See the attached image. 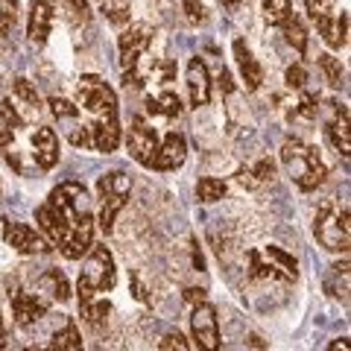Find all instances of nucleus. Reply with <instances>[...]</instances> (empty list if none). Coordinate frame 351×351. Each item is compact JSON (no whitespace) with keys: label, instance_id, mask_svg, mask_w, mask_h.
Listing matches in <instances>:
<instances>
[{"label":"nucleus","instance_id":"9d476101","mask_svg":"<svg viewBox=\"0 0 351 351\" xmlns=\"http://www.w3.org/2000/svg\"><path fill=\"white\" fill-rule=\"evenodd\" d=\"M149 41H152V27H147V24L129 27L123 36H120V41H117V47H120V68H123V71L135 68V64L149 53Z\"/></svg>","mask_w":351,"mask_h":351},{"label":"nucleus","instance_id":"ddd939ff","mask_svg":"<svg viewBox=\"0 0 351 351\" xmlns=\"http://www.w3.org/2000/svg\"><path fill=\"white\" fill-rule=\"evenodd\" d=\"M184 156H188V141H184L182 132H167L164 141L158 144L156 161H152V170H176L184 164Z\"/></svg>","mask_w":351,"mask_h":351},{"label":"nucleus","instance_id":"cd10ccee","mask_svg":"<svg viewBox=\"0 0 351 351\" xmlns=\"http://www.w3.org/2000/svg\"><path fill=\"white\" fill-rule=\"evenodd\" d=\"M196 196H199L202 202H219L226 196V182L223 179H214V176H205V179L196 182Z\"/></svg>","mask_w":351,"mask_h":351},{"label":"nucleus","instance_id":"2eb2a0df","mask_svg":"<svg viewBox=\"0 0 351 351\" xmlns=\"http://www.w3.org/2000/svg\"><path fill=\"white\" fill-rule=\"evenodd\" d=\"M32 156H36V164L41 170H50L59 164V138L56 132L47 126H38L32 132Z\"/></svg>","mask_w":351,"mask_h":351},{"label":"nucleus","instance_id":"f8f14e48","mask_svg":"<svg viewBox=\"0 0 351 351\" xmlns=\"http://www.w3.org/2000/svg\"><path fill=\"white\" fill-rule=\"evenodd\" d=\"M9 302H12V313H15L18 328H29L32 322H38L50 307V302L41 299L38 293H21V290L9 293Z\"/></svg>","mask_w":351,"mask_h":351},{"label":"nucleus","instance_id":"4be33fe9","mask_svg":"<svg viewBox=\"0 0 351 351\" xmlns=\"http://www.w3.org/2000/svg\"><path fill=\"white\" fill-rule=\"evenodd\" d=\"M24 126V120L15 112L12 100H0V149H6L15 138V129Z\"/></svg>","mask_w":351,"mask_h":351},{"label":"nucleus","instance_id":"473e14b6","mask_svg":"<svg viewBox=\"0 0 351 351\" xmlns=\"http://www.w3.org/2000/svg\"><path fill=\"white\" fill-rule=\"evenodd\" d=\"M18 21V0H0V36H9Z\"/></svg>","mask_w":351,"mask_h":351},{"label":"nucleus","instance_id":"bb28decb","mask_svg":"<svg viewBox=\"0 0 351 351\" xmlns=\"http://www.w3.org/2000/svg\"><path fill=\"white\" fill-rule=\"evenodd\" d=\"M290 15H293L290 0H263V21H267V24L281 27Z\"/></svg>","mask_w":351,"mask_h":351},{"label":"nucleus","instance_id":"20e7f679","mask_svg":"<svg viewBox=\"0 0 351 351\" xmlns=\"http://www.w3.org/2000/svg\"><path fill=\"white\" fill-rule=\"evenodd\" d=\"M348 205H337L334 199H328L316 211L313 234L328 252H348L351 243V223H348Z\"/></svg>","mask_w":351,"mask_h":351},{"label":"nucleus","instance_id":"a211bd4d","mask_svg":"<svg viewBox=\"0 0 351 351\" xmlns=\"http://www.w3.org/2000/svg\"><path fill=\"white\" fill-rule=\"evenodd\" d=\"M234 59H237V68H240V76H243V82L249 91H258L261 82H263V68L258 64V59L252 56V50L246 47L243 38L234 41Z\"/></svg>","mask_w":351,"mask_h":351},{"label":"nucleus","instance_id":"c9c22d12","mask_svg":"<svg viewBox=\"0 0 351 351\" xmlns=\"http://www.w3.org/2000/svg\"><path fill=\"white\" fill-rule=\"evenodd\" d=\"M50 112L59 120H76L80 117V106H73L71 100H62V97H50Z\"/></svg>","mask_w":351,"mask_h":351},{"label":"nucleus","instance_id":"0eeeda50","mask_svg":"<svg viewBox=\"0 0 351 351\" xmlns=\"http://www.w3.org/2000/svg\"><path fill=\"white\" fill-rule=\"evenodd\" d=\"M76 284H85L91 287L94 293H106V290H114L117 284V269H114V258L106 246H91V255L82 263V272H80V281Z\"/></svg>","mask_w":351,"mask_h":351},{"label":"nucleus","instance_id":"6e6552de","mask_svg":"<svg viewBox=\"0 0 351 351\" xmlns=\"http://www.w3.org/2000/svg\"><path fill=\"white\" fill-rule=\"evenodd\" d=\"M191 334L193 343L199 351H219V322H217V311L208 302L193 304L191 313Z\"/></svg>","mask_w":351,"mask_h":351},{"label":"nucleus","instance_id":"a19ab883","mask_svg":"<svg viewBox=\"0 0 351 351\" xmlns=\"http://www.w3.org/2000/svg\"><path fill=\"white\" fill-rule=\"evenodd\" d=\"M184 299H188L191 304H202V302H205V290L191 287V290H184Z\"/></svg>","mask_w":351,"mask_h":351},{"label":"nucleus","instance_id":"79ce46f5","mask_svg":"<svg viewBox=\"0 0 351 351\" xmlns=\"http://www.w3.org/2000/svg\"><path fill=\"white\" fill-rule=\"evenodd\" d=\"M219 85H223V91H226V94H232V73H228L226 68L219 71Z\"/></svg>","mask_w":351,"mask_h":351},{"label":"nucleus","instance_id":"dca6fc26","mask_svg":"<svg viewBox=\"0 0 351 351\" xmlns=\"http://www.w3.org/2000/svg\"><path fill=\"white\" fill-rule=\"evenodd\" d=\"M188 97L193 108L208 106V100H211V76H208V68L202 59L188 62Z\"/></svg>","mask_w":351,"mask_h":351},{"label":"nucleus","instance_id":"72a5a7b5","mask_svg":"<svg viewBox=\"0 0 351 351\" xmlns=\"http://www.w3.org/2000/svg\"><path fill=\"white\" fill-rule=\"evenodd\" d=\"M316 114H319V100H316L313 94H304L302 100H299V106L290 112L293 120H313Z\"/></svg>","mask_w":351,"mask_h":351},{"label":"nucleus","instance_id":"5701e85b","mask_svg":"<svg viewBox=\"0 0 351 351\" xmlns=\"http://www.w3.org/2000/svg\"><path fill=\"white\" fill-rule=\"evenodd\" d=\"M47 351H82V337L73 319H64V325L53 334Z\"/></svg>","mask_w":351,"mask_h":351},{"label":"nucleus","instance_id":"b1692460","mask_svg":"<svg viewBox=\"0 0 351 351\" xmlns=\"http://www.w3.org/2000/svg\"><path fill=\"white\" fill-rule=\"evenodd\" d=\"M38 284L53 302H68L71 299V284H68V278H64L62 269H47Z\"/></svg>","mask_w":351,"mask_h":351},{"label":"nucleus","instance_id":"4468645a","mask_svg":"<svg viewBox=\"0 0 351 351\" xmlns=\"http://www.w3.org/2000/svg\"><path fill=\"white\" fill-rule=\"evenodd\" d=\"M76 299H80V313L88 325L91 328L106 325L108 313H112V304L106 299H100V293H94L91 287H85V284H76Z\"/></svg>","mask_w":351,"mask_h":351},{"label":"nucleus","instance_id":"2f4dec72","mask_svg":"<svg viewBox=\"0 0 351 351\" xmlns=\"http://www.w3.org/2000/svg\"><path fill=\"white\" fill-rule=\"evenodd\" d=\"M319 68H322V73H325L328 85H334V88L343 85V80H346V71H343V64H339L334 56H319Z\"/></svg>","mask_w":351,"mask_h":351},{"label":"nucleus","instance_id":"c85d7f7f","mask_svg":"<svg viewBox=\"0 0 351 351\" xmlns=\"http://www.w3.org/2000/svg\"><path fill=\"white\" fill-rule=\"evenodd\" d=\"M129 6H132V0H100L103 15L112 21V24H117V27L129 21Z\"/></svg>","mask_w":351,"mask_h":351},{"label":"nucleus","instance_id":"f704fd0d","mask_svg":"<svg viewBox=\"0 0 351 351\" xmlns=\"http://www.w3.org/2000/svg\"><path fill=\"white\" fill-rule=\"evenodd\" d=\"M64 9H68V18L73 24H88L91 21V6H88V0H62Z\"/></svg>","mask_w":351,"mask_h":351},{"label":"nucleus","instance_id":"4c0bfd02","mask_svg":"<svg viewBox=\"0 0 351 351\" xmlns=\"http://www.w3.org/2000/svg\"><path fill=\"white\" fill-rule=\"evenodd\" d=\"M304 82H307V71L302 68L299 62L290 64V68H287V85L290 88H304Z\"/></svg>","mask_w":351,"mask_h":351},{"label":"nucleus","instance_id":"39448f33","mask_svg":"<svg viewBox=\"0 0 351 351\" xmlns=\"http://www.w3.org/2000/svg\"><path fill=\"white\" fill-rule=\"evenodd\" d=\"M249 278L252 281H295L299 276V263L293 255H287L278 246L252 249L249 255Z\"/></svg>","mask_w":351,"mask_h":351},{"label":"nucleus","instance_id":"aec40b11","mask_svg":"<svg viewBox=\"0 0 351 351\" xmlns=\"http://www.w3.org/2000/svg\"><path fill=\"white\" fill-rule=\"evenodd\" d=\"M316 29H319V36L325 38L328 47H334V50H343L346 44H348V15L346 12H337L334 18H328V21H319L316 24Z\"/></svg>","mask_w":351,"mask_h":351},{"label":"nucleus","instance_id":"c756f323","mask_svg":"<svg viewBox=\"0 0 351 351\" xmlns=\"http://www.w3.org/2000/svg\"><path fill=\"white\" fill-rule=\"evenodd\" d=\"M304 6H307V12H311L313 24L337 15V0H304Z\"/></svg>","mask_w":351,"mask_h":351},{"label":"nucleus","instance_id":"a878e982","mask_svg":"<svg viewBox=\"0 0 351 351\" xmlns=\"http://www.w3.org/2000/svg\"><path fill=\"white\" fill-rule=\"evenodd\" d=\"M281 32H284V38H287L293 47H295V53H299V56H304V53H307V29H304L302 21L295 18V15H290V18L281 24Z\"/></svg>","mask_w":351,"mask_h":351},{"label":"nucleus","instance_id":"f257e3e1","mask_svg":"<svg viewBox=\"0 0 351 351\" xmlns=\"http://www.w3.org/2000/svg\"><path fill=\"white\" fill-rule=\"evenodd\" d=\"M91 217V199H88V191L80 182H62L59 188L50 191L47 202L36 211L41 234L53 246H62V240Z\"/></svg>","mask_w":351,"mask_h":351},{"label":"nucleus","instance_id":"423d86ee","mask_svg":"<svg viewBox=\"0 0 351 351\" xmlns=\"http://www.w3.org/2000/svg\"><path fill=\"white\" fill-rule=\"evenodd\" d=\"M129 191H132V179L123 170H112L100 176V182H97V193H100V217L97 219H100V228L106 234L114 228L117 214L126 208Z\"/></svg>","mask_w":351,"mask_h":351},{"label":"nucleus","instance_id":"c03bdc74","mask_svg":"<svg viewBox=\"0 0 351 351\" xmlns=\"http://www.w3.org/2000/svg\"><path fill=\"white\" fill-rule=\"evenodd\" d=\"M0 348H6V328H3V319H0Z\"/></svg>","mask_w":351,"mask_h":351},{"label":"nucleus","instance_id":"7ed1b4c3","mask_svg":"<svg viewBox=\"0 0 351 351\" xmlns=\"http://www.w3.org/2000/svg\"><path fill=\"white\" fill-rule=\"evenodd\" d=\"M281 161H284V167L290 170L293 176V182L299 184L302 191H316L319 184L325 182V164L319 158V152H316L313 147H307L304 141H284V147H281Z\"/></svg>","mask_w":351,"mask_h":351},{"label":"nucleus","instance_id":"ea45409f","mask_svg":"<svg viewBox=\"0 0 351 351\" xmlns=\"http://www.w3.org/2000/svg\"><path fill=\"white\" fill-rule=\"evenodd\" d=\"M132 290H135V299L138 302H147V290H144V284H141V278L132 272Z\"/></svg>","mask_w":351,"mask_h":351},{"label":"nucleus","instance_id":"37998d69","mask_svg":"<svg viewBox=\"0 0 351 351\" xmlns=\"http://www.w3.org/2000/svg\"><path fill=\"white\" fill-rule=\"evenodd\" d=\"M328 351H351V346H348V339L343 337V339H334V343L328 346Z\"/></svg>","mask_w":351,"mask_h":351},{"label":"nucleus","instance_id":"f3484780","mask_svg":"<svg viewBox=\"0 0 351 351\" xmlns=\"http://www.w3.org/2000/svg\"><path fill=\"white\" fill-rule=\"evenodd\" d=\"M53 27V3L50 0H32L29 6V24H27V36L32 44H44L50 36Z\"/></svg>","mask_w":351,"mask_h":351},{"label":"nucleus","instance_id":"a18cd8bd","mask_svg":"<svg viewBox=\"0 0 351 351\" xmlns=\"http://www.w3.org/2000/svg\"><path fill=\"white\" fill-rule=\"evenodd\" d=\"M24 351H47V348H38V346H36V348H32V346H29V348H24Z\"/></svg>","mask_w":351,"mask_h":351},{"label":"nucleus","instance_id":"f03ea898","mask_svg":"<svg viewBox=\"0 0 351 351\" xmlns=\"http://www.w3.org/2000/svg\"><path fill=\"white\" fill-rule=\"evenodd\" d=\"M80 106L91 114V138L97 152H114L120 144V120H117V97L100 76H82L76 85Z\"/></svg>","mask_w":351,"mask_h":351},{"label":"nucleus","instance_id":"7c9ffc66","mask_svg":"<svg viewBox=\"0 0 351 351\" xmlns=\"http://www.w3.org/2000/svg\"><path fill=\"white\" fill-rule=\"evenodd\" d=\"M12 94L18 97L21 103H27L29 108H38V91H36V85H32L29 80H24V76H18V80L12 82Z\"/></svg>","mask_w":351,"mask_h":351},{"label":"nucleus","instance_id":"412c9836","mask_svg":"<svg viewBox=\"0 0 351 351\" xmlns=\"http://www.w3.org/2000/svg\"><path fill=\"white\" fill-rule=\"evenodd\" d=\"M272 176H276V164H272L269 158H261L255 161L252 167H240L237 170V182L243 184L246 191H258L261 184H267Z\"/></svg>","mask_w":351,"mask_h":351},{"label":"nucleus","instance_id":"58836bf2","mask_svg":"<svg viewBox=\"0 0 351 351\" xmlns=\"http://www.w3.org/2000/svg\"><path fill=\"white\" fill-rule=\"evenodd\" d=\"M184 12H188V18L193 21V24H199V21H205L202 0H184Z\"/></svg>","mask_w":351,"mask_h":351},{"label":"nucleus","instance_id":"9b49d317","mask_svg":"<svg viewBox=\"0 0 351 351\" xmlns=\"http://www.w3.org/2000/svg\"><path fill=\"white\" fill-rule=\"evenodd\" d=\"M3 240H6V246H12L21 255H44V252H50L44 234H38L27 223H15V219H6L3 223Z\"/></svg>","mask_w":351,"mask_h":351},{"label":"nucleus","instance_id":"1a4fd4ad","mask_svg":"<svg viewBox=\"0 0 351 351\" xmlns=\"http://www.w3.org/2000/svg\"><path fill=\"white\" fill-rule=\"evenodd\" d=\"M158 135L156 129H152L144 117H135L129 126V138H126V147H129V156L135 158L138 164H144V167H152V161H156V152H158Z\"/></svg>","mask_w":351,"mask_h":351},{"label":"nucleus","instance_id":"49530a36","mask_svg":"<svg viewBox=\"0 0 351 351\" xmlns=\"http://www.w3.org/2000/svg\"><path fill=\"white\" fill-rule=\"evenodd\" d=\"M226 3H232V6H234V3H240V0H226Z\"/></svg>","mask_w":351,"mask_h":351},{"label":"nucleus","instance_id":"6ab92c4d","mask_svg":"<svg viewBox=\"0 0 351 351\" xmlns=\"http://www.w3.org/2000/svg\"><path fill=\"white\" fill-rule=\"evenodd\" d=\"M325 135L331 141V147L339 152L343 158H348L351 152V132H348V108H337L334 117L328 120L325 126Z\"/></svg>","mask_w":351,"mask_h":351},{"label":"nucleus","instance_id":"393cba45","mask_svg":"<svg viewBox=\"0 0 351 351\" xmlns=\"http://www.w3.org/2000/svg\"><path fill=\"white\" fill-rule=\"evenodd\" d=\"M147 112L156 114V117L173 120V117L182 114V100H179V97H176L173 91H164V94H158V97H149V100H147Z\"/></svg>","mask_w":351,"mask_h":351},{"label":"nucleus","instance_id":"e433bc0d","mask_svg":"<svg viewBox=\"0 0 351 351\" xmlns=\"http://www.w3.org/2000/svg\"><path fill=\"white\" fill-rule=\"evenodd\" d=\"M156 351H191V346H188V339H184L179 331H167L158 339Z\"/></svg>","mask_w":351,"mask_h":351}]
</instances>
